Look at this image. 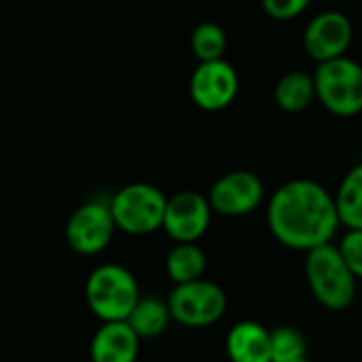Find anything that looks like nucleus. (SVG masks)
I'll use <instances>...</instances> for the list:
<instances>
[{"label":"nucleus","instance_id":"1","mask_svg":"<svg viewBox=\"0 0 362 362\" xmlns=\"http://www.w3.org/2000/svg\"><path fill=\"white\" fill-rule=\"evenodd\" d=\"M339 225L335 195L316 180H288L269 197L267 227L272 235L291 250L308 252L329 244Z\"/></svg>","mask_w":362,"mask_h":362},{"label":"nucleus","instance_id":"2","mask_svg":"<svg viewBox=\"0 0 362 362\" xmlns=\"http://www.w3.org/2000/svg\"><path fill=\"white\" fill-rule=\"evenodd\" d=\"M140 297L136 276L119 263H102L87 276L85 301L102 322L127 320Z\"/></svg>","mask_w":362,"mask_h":362},{"label":"nucleus","instance_id":"3","mask_svg":"<svg viewBox=\"0 0 362 362\" xmlns=\"http://www.w3.org/2000/svg\"><path fill=\"white\" fill-rule=\"evenodd\" d=\"M305 278L312 295L327 310H346L356 297V276L331 242L305 252Z\"/></svg>","mask_w":362,"mask_h":362},{"label":"nucleus","instance_id":"4","mask_svg":"<svg viewBox=\"0 0 362 362\" xmlns=\"http://www.w3.org/2000/svg\"><path fill=\"white\" fill-rule=\"evenodd\" d=\"M316 100L335 117H356L362 112V66L348 57L322 62L314 70Z\"/></svg>","mask_w":362,"mask_h":362},{"label":"nucleus","instance_id":"5","mask_svg":"<svg viewBox=\"0 0 362 362\" xmlns=\"http://www.w3.org/2000/svg\"><path fill=\"white\" fill-rule=\"evenodd\" d=\"M165 206L163 191L148 182H132L110 199L115 225L127 235H151L163 229Z\"/></svg>","mask_w":362,"mask_h":362},{"label":"nucleus","instance_id":"6","mask_svg":"<svg viewBox=\"0 0 362 362\" xmlns=\"http://www.w3.org/2000/svg\"><path fill=\"white\" fill-rule=\"evenodd\" d=\"M168 308L172 320L189 329H204L218 322L227 312V293L212 280L174 284Z\"/></svg>","mask_w":362,"mask_h":362},{"label":"nucleus","instance_id":"7","mask_svg":"<svg viewBox=\"0 0 362 362\" xmlns=\"http://www.w3.org/2000/svg\"><path fill=\"white\" fill-rule=\"evenodd\" d=\"M117 231L110 202H87L66 223L68 246L83 257H95L108 248Z\"/></svg>","mask_w":362,"mask_h":362},{"label":"nucleus","instance_id":"8","mask_svg":"<svg viewBox=\"0 0 362 362\" xmlns=\"http://www.w3.org/2000/svg\"><path fill=\"white\" fill-rule=\"evenodd\" d=\"M189 93L197 108L206 112H221L235 102L240 93V74L225 57L199 62L191 74Z\"/></svg>","mask_w":362,"mask_h":362},{"label":"nucleus","instance_id":"9","mask_svg":"<svg viewBox=\"0 0 362 362\" xmlns=\"http://www.w3.org/2000/svg\"><path fill=\"white\" fill-rule=\"evenodd\" d=\"M265 199V185L259 174L250 170H233L221 176L208 193L212 210L221 216H246L255 212Z\"/></svg>","mask_w":362,"mask_h":362},{"label":"nucleus","instance_id":"10","mask_svg":"<svg viewBox=\"0 0 362 362\" xmlns=\"http://www.w3.org/2000/svg\"><path fill=\"white\" fill-rule=\"evenodd\" d=\"M354 38V25L341 11H322L314 15L303 30V51L316 64L348 55Z\"/></svg>","mask_w":362,"mask_h":362},{"label":"nucleus","instance_id":"11","mask_svg":"<svg viewBox=\"0 0 362 362\" xmlns=\"http://www.w3.org/2000/svg\"><path fill=\"white\" fill-rule=\"evenodd\" d=\"M212 206L208 195L197 191H180L168 197L165 216H163V231L176 242H197L210 227L212 221Z\"/></svg>","mask_w":362,"mask_h":362},{"label":"nucleus","instance_id":"12","mask_svg":"<svg viewBox=\"0 0 362 362\" xmlns=\"http://www.w3.org/2000/svg\"><path fill=\"white\" fill-rule=\"evenodd\" d=\"M140 337L127 320L102 322L89 344L91 362H136L140 354Z\"/></svg>","mask_w":362,"mask_h":362},{"label":"nucleus","instance_id":"13","mask_svg":"<svg viewBox=\"0 0 362 362\" xmlns=\"http://www.w3.org/2000/svg\"><path fill=\"white\" fill-rule=\"evenodd\" d=\"M225 348L231 362H272V331L261 322L242 320L229 329Z\"/></svg>","mask_w":362,"mask_h":362},{"label":"nucleus","instance_id":"14","mask_svg":"<svg viewBox=\"0 0 362 362\" xmlns=\"http://www.w3.org/2000/svg\"><path fill=\"white\" fill-rule=\"evenodd\" d=\"M274 102L278 104V108L291 115L308 110L316 102L314 74L305 70H291L282 74L274 87Z\"/></svg>","mask_w":362,"mask_h":362},{"label":"nucleus","instance_id":"15","mask_svg":"<svg viewBox=\"0 0 362 362\" xmlns=\"http://www.w3.org/2000/svg\"><path fill=\"white\" fill-rule=\"evenodd\" d=\"M170 320H172V314H170L168 301H161L157 297H140L132 314L127 316V325L134 329V333L140 339L159 337L161 333H165Z\"/></svg>","mask_w":362,"mask_h":362},{"label":"nucleus","instance_id":"16","mask_svg":"<svg viewBox=\"0 0 362 362\" xmlns=\"http://www.w3.org/2000/svg\"><path fill=\"white\" fill-rule=\"evenodd\" d=\"M165 272L174 284L199 280L206 272V255L197 242H180L168 252Z\"/></svg>","mask_w":362,"mask_h":362},{"label":"nucleus","instance_id":"17","mask_svg":"<svg viewBox=\"0 0 362 362\" xmlns=\"http://www.w3.org/2000/svg\"><path fill=\"white\" fill-rule=\"evenodd\" d=\"M335 206L341 225L348 229H362V163L344 176L335 193Z\"/></svg>","mask_w":362,"mask_h":362},{"label":"nucleus","instance_id":"18","mask_svg":"<svg viewBox=\"0 0 362 362\" xmlns=\"http://www.w3.org/2000/svg\"><path fill=\"white\" fill-rule=\"evenodd\" d=\"M227 45H229L227 32L216 21H204L191 34V51L197 57V62L223 59Z\"/></svg>","mask_w":362,"mask_h":362},{"label":"nucleus","instance_id":"19","mask_svg":"<svg viewBox=\"0 0 362 362\" xmlns=\"http://www.w3.org/2000/svg\"><path fill=\"white\" fill-rule=\"evenodd\" d=\"M308 356V339L295 327L272 329V362H295Z\"/></svg>","mask_w":362,"mask_h":362},{"label":"nucleus","instance_id":"20","mask_svg":"<svg viewBox=\"0 0 362 362\" xmlns=\"http://www.w3.org/2000/svg\"><path fill=\"white\" fill-rule=\"evenodd\" d=\"M337 248L356 280H362V229H348Z\"/></svg>","mask_w":362,"mask_h":362},{"label":"nucleus","instance_id":"21","mask_svg":"<svg viewBox=\"0 0 362 362\" xmlns=\"http://www.w3.org/2000/svg\"><path fill=\"white\" fill-rule=\"evenodd\" d=\"M261 4L272 19L293 21L310 8L312 0H261Z\"/></svg>","mask_w":362,"mask_h":362},{"label":"nucleus","instance_id":"22","mask_svg":"<svg viewBox=\"0 0 362 362\" xmlns=\"http://www.w3.org/2000/svg\"><path fill=\"white\" fill-rule=\"evenodd\" d=\"M295 362H312V361H310V358L305 356V358H301V361H295Z\"/></svg>","mask_w":362,"mask_h":362}]
</instances>
